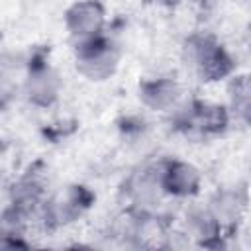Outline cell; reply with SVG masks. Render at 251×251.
Masks as SVG:
<instances>
[{"mask_svg": "<svg viewBox=\"0 0 251 251\" xmlns=\"http://www.w3.org/2000/svg\"><path fill=\"white\" fill-rule=\"evenodd\" d=\"M184 59L186 65H190L194 73L206 82L220 80L233 71V61L224 45L216 37L204 33L188 37L184 45Z\"/></svg>", "mask_w": 251, "mask_h": 251, "instance_id": "cell-1", "label": "cell"}, {"mask_svg": "<svg viewBox=\"0 0 251 251\" xmlns=\"http://www.w3.org/2000/svg\"><path fill=\"white\" fill-rule=\"evenodd\" d=\"M75 51H76L78 73L90 80H106L114 75V71L118 67L120 53H118L116 45L110 39H106L104 35L76 43Z\"/></svg>", "mask_w": 251, "mask_h": 251, "instance_id": "cell-2", "label": "cell"}, {"mask_svg": "<svg viewBox=\"0 0 251 251\" xmlns=\"http://www.w3.org/2000/svg\"><path fill=\"white\" fill-rule=\"evenodd\" d=\"M92 202V194L84 186H69L65 192H59L51 200L43 202V222L45 226L59 227L69 222H75Z\"/></svg>", "mask_w": 251, "mask_h": 251, "instance_id": "cell-3", "label": "cell"}, {"mask_svg": "<svg viewBox=\"0 0 251 251\" xmlns=\"http://www.w3.org/2000/svg\"><path fill=\"white\" fill-rule=\"evenodd\" d=\"M65 27L75 45L102 35L104 8L96 0H78L65 14Z\"/></svg>", "mask_w": 251, "mask_h": 251, "instance_id": "cell-4", "label": "cell"}, {"mask_svg": "<svg viewBox=\"0 0 251 251\" xmlns=\"http://www.w3.org/2000/svg\"><path fill=\"white\" fill-rule=\"evenodd\" d=\"M200 173L194 165L184 161H165L161 163V188L165 194L188 198L200 190Z\"/></svg>", "mask_w": 251, "mask_h": 251, "instance_id": "cell-5", "label": "cell"}, {"mask_svg": "<svg viewBox=\"0 0 251 251\" xmlns=\"http://www.w3.org/2000/svg\"><path fill=\"white\" fill-rule=\"evenodd\" d=\"M59 88H61V80L47 63H37L29 67L24 80V92L33 106L39 108L51 106L59 96Z\"/></svg>", "mask_w": 251, "mask_h": 251, "instance_id": "cell-6", "label": "cell"}, {"mask_svg": "<svg viewBox=\"0 0 251 251\" xmlns=\"http://www.w3.org/2000/svg\"><path fill=\"white\" fill-rule=\"evenodd\" d=\"M180 126L188 131H198L202 135H214L226 129L227 112L224 106L210 102H194L180 118Z\"/></svg>", "mask_w": 251, "mask_h": 251, "instance_id": "cell-7", "label": "cell"}, {"mask_svg": "<svg viewBox=\"0 0 251 251\" xmlns=\"http://www.w3.org/2000/svg\"><path fill=\"white\" fill-rule=\"evenodd\" d=\"M139 96L143 104L149 106L151 110L165 112L175 108L180 96V86L173 78H153V80H145L139 86Z\"/></svg>", "mask_w": 251, "mask_h": 251, "instance_id": "cell-8", "label": "cell"}, {"mask_svg": "<svg viewBox=\"0 0 251 251\" xmlns=\"http://www.w3.org/2000/svg\"><path fill=\"white\" fill-rule=\"evenodd\" d=\"M127 192L131 200L139 206H149L155 200H159V196L165 194L161 188V163L141 169V173H137L129 180Z\"/></svg>", "mask_w": 251, "mask_h": 251, "instance_id": "cell-9", "label": "cell"}, {"mask_svg": "<svg viewBox=\"0 0 251 251\" xmlns=\"http://www.w3.org/2000/svg\"><path fill=\"white\" fill-rule=\"evenodd\" d=\"M186 231L190 237L198 239L202 245H212L222 231V226L212 216L208 208H190L186 212Z\"/></svg>", "mask_w": 251, "mask_h": 251, "instance_id": "cell-10", "label": "cell"}, {"mask_svg": "<svg viewBox=\"0 0 251 251\" xmlns=\"http://www.w3.org/2000/svg\"><path fill=\"white\" fill-rule=\"evenodd\" d=\"M208 210L212 212V216L218 220L220 226L233 224V222H237V218L243 210V200H239L237 192H233V190H222L212 198Z\"/></svg>", "mask_w": 251, "mask_h": 251, "instance_id": "cell-11", "label": "cell"}, {"mask_svg": "<svg viewBox=\"0 0 251 251\" xmlns=\"http://www.w3.org/2000/svg\"><path fill=\"white\" fill-rule=\"evenodd\" d=\"M229 98H231V108L233 112L247 122L249 120V78L247 75L233 76L229 84Z\"/></svg>", "mask_w": 251, "mask_h": 251, "instance_id": "cell-12", "label": "cell"}, {"mask_svg": "<svg viewBox=\"0 0 251 251\" xmlns=\"http://www.w3.org/2000/svg\"><path fill=\"white\" fill-rule=\"evenodd\" d=\"M14 86H16V82H14L12 73L8 71L6 65H0V104L6 102V100L12 96Z\"/></svg>", "mask_w": 251, "mask_h": 251, "instance_id": "cell-13", "label": "cell"}, {"mask_svg": "<svg viewBox=\"0 0 251 251\" xmlns=\"http://www.w3.org/2000/svg\"><path fill=\"white\" fill-rule=\"evenodd\" d=\"M4 149V143H2V137H0V151Z\"/></svg>", "mask_w": 251, "mask_h": 251, "instance_id": "cell-14", "label": "cell"}, {"mask_svg": "<svg viewBox=\"0 0 251 251\" xmlns=\"http://www.w3.org/2000/svg\"><path fill=\"white\" fill-rule=\"evenodd\" d=\"M165 2H175V0H165Z\"/></svg>", "mask_w": 251, "mask_h": 251, "instance_id": "cell-15", "label": "cell"}]
</instances>
